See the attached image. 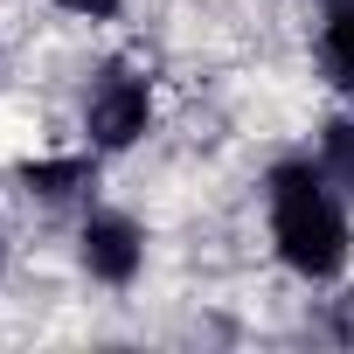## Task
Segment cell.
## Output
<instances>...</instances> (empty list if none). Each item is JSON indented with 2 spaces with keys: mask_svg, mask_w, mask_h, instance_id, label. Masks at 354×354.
<instances>
[{
  "mask_svg": "<svg viewBox=\"0 0 354 354\" xmlns=\"http://www.w3.org/2000/svg\"><path fill=\"white\" fill-rule=\"evenodd\" d=\"M264 223H271V250L292 278L306 285H333L354 264V216L347 195L333 188V174L306 153L271 160L264 174Z\"/></svg>",
  "mask_w": 354,
  "mask_h": 354,
  "instance_id": "1",
  "label": "cell"
},
{
  "mask_svg": "<svg viewBox=\"0 0 354 354\" xmlns=\"http://www.w3.org/2000/svg\"><path fill=\"white\" fill-rule=\"evenodd\" d=\"M313 63H319L326 91L354 104V8H319V35H313Z\"/></svg>",
  "mask_w": 354,
  "mask_h": 354,
  "instance_id": "5",
  "label": "cell"
},
{
  "mask_svg": "<svg viewBox=\"0 0 354 354\" xmlns=\"http://www.w3.org/2000/svg\"><path fill=\"white\" fill-rule=\"evenodd\" d=\"M97 146H77V153H42V160H21L15 167V181H21V195L28 202H42V209H70V202H91V188H97Z\"/></svg>",
  "mask_w": 354,
  "mask_h": 354,
  "instance_id": "4",
  "label": "cell"
},
{
  "mask_svg": "<svg viewBox=\"0 0 354 354\" xmlns=\"http://www.w3.org/2000/svg\"><path fill=\"white\" fill-rule=\"evenodd\" d=\"M0 264H8V223H0Z\"/></svg>",
  "mask_w": 354,
  "mask_h": 354,
  "instance_id": "8",
  "label": "cell"
},
{
  "mask_svg": "<svg viewBox=\"0 0 354 354\" xmlns=\"http://www.w3.org/2000/svg\"><path fill=\"white\" fill-rule=\"evenodd\" d=\"M63 15H77V21H118L125 15V0H56Z\"/></svg>",
  "mask_w": 354,
  "mask_h": 354,
  "instance_id": "7",
  "label": "cell"
},
{
  "mask_svg": "<svg viewBox=\"0 0 354 354\" xmlns=\"http://www.w3.org/2000/svg\"><path fill=\"white\" fill-rule=\"evenodd\" d=\"M319 167L333 174L340 195H354V104H340V111L319 125Z\"/></svg>",
  "mask_w": 354,
  "mask_h": 354,
  "instance_id": "6",
  "label": "cell"
},
{
  "mask_svg": "<svg viewBox=\"0 0 354 354\" xmlns=\"http://www.w3.org/2000/svg\"><path fill=\"white\" fill-rule=\"evenodd\" d=\"M319 8H354V0H319Z\"/></svg>",
  "mask_w": 354,
  "mask_h": 354,
  "instance_id": "9",
  "label": "cell"
},
{
  "mask_svg": "<svg viewBox=\"0 0 354 354\" xmlns=\"http://www.w3.org/2000/svg\"><path fill=\"white\" fill-rule=\"evenodd\" d=\"M77 264H84L91 285H111V292L139 285V271H146V223L125 216V209H84V223H77Z\"/></svg>",
  "mask_w": 354,
  "mask_h": 354,
  "instance_id": "3",
  "label": "cell"
},
{
  "mask_svg": "<svg viewBox=\"0 0 354 354\" xmlns=\"http://www.w3.org/2000/svg\"><path fill=\"white\" fill-rule=\"evenodd\" d=\"M153 111H160V91H153V70L132 63V56H104L84 84V104H77V125H84V146H97L104 160L111 153H132L146 132H153Z\"/></svg>",
  "mask_w": 354,
  "mask_h": 354,
  "instance_id": "2",
  "label": "cell"
}]
</instances>
